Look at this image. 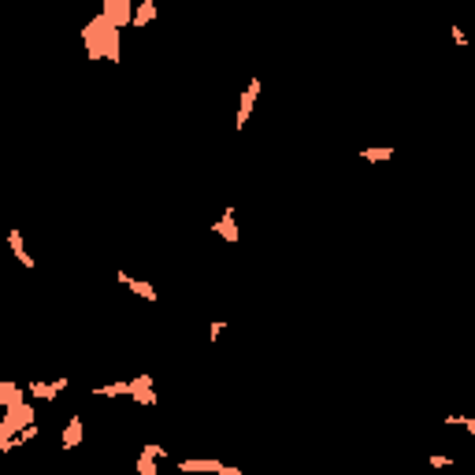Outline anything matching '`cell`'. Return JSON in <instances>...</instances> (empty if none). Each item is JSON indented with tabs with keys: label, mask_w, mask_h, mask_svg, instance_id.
I'll return each mask as SVG.
<instances>
[{
	"label": "cell",
	"mask_w": 475,
	"mask_h": 475,
	"mask_svg": "<svg viewBox=\"0 0 475 475\" xmlns=\"http://www.w3.org/2000/svg\"><path fill=\"white\" fill-rule=\"evenodd\" d=\"M82 41L90 49V60H112L119 63V30L108 23L104 15H97L90 26L82 30Z\"/></svg>",
	"instance_id": "1"
},
{
	"label": "cell",
	"mask_w": 475,
	"mask_h": 475,
	"mask_svg": "<svg viewBox=\"0 0 475 475\" xmlns=\"http://www.w3.org/2000/svg\"><path fill=\"white\" fill-rule=\"evenodd\" d=\"M67 386H71L67 375H60V379H34L26 386V394H30V401H56Z\"/></svg>",
	"instance_id": "2"
},
{
	"label": "cell",
	"mask_w": 475,
	"mask_h": 475,
	"mask_svg": "<svg viewBox=\"0 0 475 475\" xmlns=\"http://www.w3.org/2000/svg\"><path fill=\"white\" fill-rule=\"evenodd\" d=\"M101 15H104V19H108V23H112L115 30L134 26V0H104Z\"/></svg>",
	"instance_id": "3"
},
{
	"label": "cell",
	"mask_w": 475,
	"mask_h": 475,
	"mask_svg": "<svg viewBox=\"0 0 475 475\" xmlns=\"http://www.w3.org/2000/svg\"><path fill=\"white\" fill-rule=\"evenodd\" d=\"M260 90H264V85H260V78L253 74L249 85L242 90V101H238V119H234V123H238V131H245V123H249V115H253L256 101H260Z\"/></svg>",
	"instance_id": "4"
},
{
	"label": "cell",
	"mask_w": 475,
	"mask_h": 475,
	"mask_svg": "<svg viewBox=\"0 0 475 475\" xmlns=\"http://www.w3.org/2000/svg\"><path fill=\"white\" fill-rule=\"evenodd\" d=\"M178 472H215V475H242V468H231V464L215 460V457H197V460H178Z\"/></svg>",
	"instance_id": "5"
},
{
	"label": "cell",
	"mask_w": 475,
	"mask_h": 475,
	"mask_svg": "<svg viewBox=\"0 0 475 475\" xmlns=\"http://www.w3.org/2000/svg\"><path fill=\"white\" fill-rule=\"evenodd\" d=\"M131 401L142 405V408H153L156 405V383H153V375H134V379H131Z\"/></svg>",
	"instance_id": "6"
},
{
	"label": "cell",
	"mask_w": 475,
	"mask_h": 475,
	"mask_svg": "<svg viewBox=\"0 0 475 475\" xmlns=\"http://www.w3.org/2000/svg\"><path fill=\"white\" fill-rule=\"evenodd\" d=\"M167 457V449L164 446H145L142 453H138V460H134V472L138 475H160V468L156 464Z\"/></svg>",
	"instance_id": "7"
},
{
	"label": "cell",
	"mask_w": 475,
	"mask_h": 475,
	"mask_svg": "<svg viewBox=\"0 0 475 475\" xmlns=\"http://www.w3.org/2000/svg\"><path fill=\"white\" fill-rule=\"evenodd\" d=\"M212 231L219 234L226 245H234V242H238V212H234V208H223V215L212 223Z\"/></svg>",
	"instance_id": "8"
},
{
	"label": "cell",
	"mask_w": 475,
	"mask_h": 475,
	"mask_svg": "<svg viewBox=\"0 0 475 475\" xmlns=\"http://www.w3.org/2000/svg\"><path fill=\"white\" fill-rule=\"evenodd\" d=\"M82 435H85V424H82V416H71L67 419V427L60 431V449H74V446H82Z\"/></svg>",
	"instance_id": "9"
},
{
	"label": "cell",
	"mask_w": 475,
	"mask_h": 475,
	"mask_svg": "<svg viewBox=\"0 0 475 475\" xmlns=\"http://www.w3.org/2000/svg\"><path fill=\"white\" fill-rule=\"evenodd\" d=\"M119 283H123L126 290H131V294H138V297H145L149 305H156V286L153 283H145V278H134V275H126V272H119Z\"/></svg>",
	"instance_id": "10"
},
{
	"label": "cell",
	"mask_w": 475,
	"mask_h": 475,
	"mask_svg": "<svg viewBox=\"0 0 475 475\" xmlns=\"http://www.w3.org/2000/svg\"><path fill=\"white\" fill-rule=\"evenodd\" d=\"M8 245H12V253H15V260L23 264V267H38V260H34V253H26V242H23V231H8Z\"/></svg>",
	"instance_id": "11"
},
{
	"label": "cell",
	"mask_w": 475,
	"mask_h": 475,
	"mask_svg": "<svg viewBox=\"0 0 475 475\" xmlns=\"http://www.w3.org/2000/svg\"><path fill=\"white\" fill-rule=\"evenodd\" d=\"M26 386H19V383H0V405H4V408H12V405H19V401H26Z\"/></svg>",
	"instance_id": "12"
},
{
	"label": "cell",
	"mask_w": 475,
	"mask_h": 475,
	"mask_svg": "<svg viewBox=\"0 0 475 475\" xmlns=\"http://www.w3.org/2000/svg\"><path fill=\"white\" fill-rule=\"evenodd\" d=\"M156 0H138V8H134V26L142 30V26H149V23H156Z\"/></svg>",
	"instance_id": "13"
},
{
	"label": "cell",
	"mask_w": 475,
	"mask_h": 475,
	"mask_svg": "<svg viewBox=\"0 0 475 475\" xmlns=\"http://www.w3.org/2000/svg\"><path fill=\"white\" fill-rule=\"evenodd\" d=\"M90 394L93 397H131V379H119V383H108V386H93Z\"/></svg>",
	"instance_id": "14"
},
{
	"label": "cell",
	"mask_w": 475,
	"mask_h": 475,
	"mask_svg": "<svg viewBox=\"0 0 475 475\" xmlns=\"http://www.w3.org/2000/svg\"><path fill=\"white\" fill-rule=\"evenodd\" d=\"M356 156L368 164H386V160H394V149H356Z\"/></svg>",
	"instance_id": "15"
},
{
	"label": "cell",
	"mask_w": 475,
	"mask_h": 475,
	"mask_svg": "<svg viewBox=\"0 0 475 475\" xmlns=\"http://www.w3.org/2000/svg\"><path fill=\"white\" fill-rule=\"evenodd\" d=\"M446 424H449V427H464V431L475 438V416H446Z\"/></svg>",
	"instance_id": "16"
},
{
	"label": "cell",
	"mask_w": 475,
	"mask_h": 475,
	"mask_svg": "<svg viewBox=\"0 0 475 475\" xmlns=\"http://www.w3.org/2000/svg\"><path fill=\"white\" fill-rule=\"evenodd\" d=\"M38 435H41V427H38V419H34V424H26L23 431H19V446H30Z\"/></svg>",
	"instance_id": "17"
},
{
	"label": "cell",
	"mask_w": 475,
	"mask_h": 475,
	"mask_svg": "<svg viewBox=\"0 0 475 475\" xmlns=\"http://www.w3.org/2000/svg\"><path fill=\"white\" fill-rule=\"evenodd\" d=\"M223 331H226V319H212V323H208V342L215 345V342H219V334H223Z\"/></svg>",
	"instance_id": "18"
},
{
	"label": "cell",
	"mask_w": 475,
	"mask_h": 475,
	"mask_svg": "<svg viewBox=\"0 0 475 475\" xmlns=\"http://www.w3.org/2000/svg\"><path fill=\"white\" fill-rule=\"evenodd\" d=\"M449 38H453V45L468 49V34H464V26H457V23H453V26H449Z\"/></svg>",
	"instance_id": "19"
},
{
	"label": "cell",
	"mask_w": 475,
	"mask_h": 475,
	"mask_svg": "<svg viewBox=\"0 0 475 475\" xmlns=\"http://www.w3.org/2000/svg\"><path fill=\"white\" fill-rule=\"evenodd\" d=\"M427 464H431V468H453V457H442V453H431V457H427Z\"/></svg>",
	"instance_id": "20"
}]
</instances>
